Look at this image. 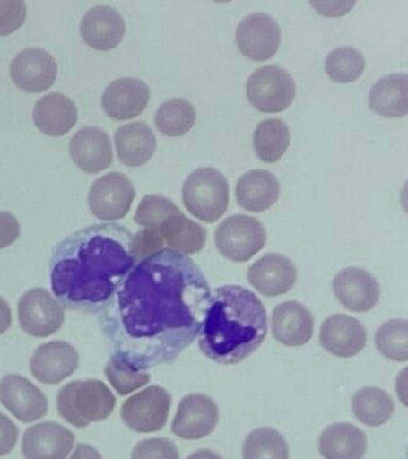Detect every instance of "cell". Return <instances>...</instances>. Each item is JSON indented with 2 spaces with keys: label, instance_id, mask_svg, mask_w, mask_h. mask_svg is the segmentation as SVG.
Returning <instances> with one entry per match:
<instances>
[{
  "label": "cell",
  "instance_id": "20",
  "mask_svg": "<svg viewBox=\"0 0 408 459\" xmlns=\"http://www.w3.org/2000/svg\"><path fill=\"white\" fill-rule=\"evenodd\" d=\"M74 434L56 422H41L23 434L22 451L26 459H66L73 451Z\"/></svg>",
  "mask_w": 408,
  "mask_h": 459
},
{
  "label": "cell",
  "instance_id": "42",
  "mask_svg": "<svg viewBox=\"0 0 408 459\" xmlns=\"http://www.w3.org/2000/svg\"><path fill=\"white\" fill-rule=\"evenodd\" d=\"M21 226L13 214L0 212V249L12 246L19 238Z\"/></svg>",
  "mask_w": 408,
  "mask_h": 459
},
{
  "label": "cell",
  "instance_id": "4",
  "mask_svg": "<svg viewBox=\"0 0 408 459\" xmlns=\"http://www.w3.org/2000/svg\"><path fill=\"white\" fill-rule=\"evenodd\" d=\"M116 404L112 391L98 379L74 380L64 386L56 397L58 414L77 429L109 418Z\"/></svg>",
  "mask_w": 408,
  "mask_h": 459
},
{
  "label": "cell",
  "instance_id": "33",
  "mask_svg": "<svg viewBox=\"0 0 408 459\" xmlns=\"http://www.w3.org/2000/svg\"><path fill=\"white\" fill-rule=\"evenodd\" d=\"M243 459H289V446L284 437L272 427H260L247 436Z\"/></svg>",
  "mask_w": 408,
  "mask_h": 459
},
{
  "label": "cell",
  "instance_id": "39",
  "mask_svg": "<svg viewBox=\"0 0 408 459\" xmlns=\"http://www.w3.org/2000/svg\"><path fill=\"white\" fill-rule=\"evenodd\" d=\"M27 5L22 0H0V36H8L22 27Z\"/></svg>",
  "mask_w": 408,
  "mask_h": 459
},
{
  "label": "cell",
  "instance_id": "21",
  "mask_svg": "<svg viewBox=\"0 0 408 459\" xmlns=\"http://www.w3.org/2000/svg\"><path fill=\"white\" fill-rule=\"evenodd\" d=\"M126 24L119 11L109 5L92 7L81 22L82 39L91 48L107 52L123 41Z\"/></svg>",
  "mask_w": 408,
  "mask_h": 459
},
{
  "label": "cell",
  "instance_id": "38",
  "mask_svg": "<svg viewBox=\"0 0 408 459\" xmlns=\"http://www.w3.org/2000/svg\"><path fill=\"white\" fill-rule=\"evenodd\" d=\"M131 459H180V455L173 441L167 437H152L135 445Z\"/></svg>",
  "mask_w": 408,
  "mask_h": 459
},
{
  "label": "cell",
  "instance_id": "28",
  "mask_svg": "<svg viewBox=\"0 0 408 459\" xmlns=\"http://www.w3.org/2000/svg\"><path fill=\"white\" fill-rule=\"evenodd\" d=\"M369 107L383 117H403L408 111L407 74L386 75L372 86Z\"/></svg>",
  "mask_w": 408,
  "mask_h": 459
},
{
  "label": "cell",
  "instance_id": "32",
  "mask_svg": "<svg viewBox=\"0 0 408 459\" xmlns=\"http://www.w3.org/2000/svg\"><path fill=\"white\" fill-rule=\"evenodd\" d=\"M196 110L187 100L171 99L159 108L155 115L157 129L166 136H182L195 124Z\"/></svg>",
  "mask_w": 408,
  "mask_h": 459
},
{
  "label": "cell",
  "instance_id": "1",
  "mask_svg": "<svg viewBox=\"0 0 408 459\" xmlns=\"http://www.w3.org/2000/svg\"><path fill=\"white\" fill-rule=\"evenodd\" d=\"M211 298L198 265L162 249L132 268L100 325L117 357L139 371L173 361L195 340Z\"/></svg>",
  "mask_w": 408,
  "mask_h": 459
},
{
  "label": "cell",
  "instance_id": "18",
  "mask_svg": "<svg viewBox=\"0 0 408 459\" xmlns=\"http://www.w3.org/2000/svg\"><path fill=\"white\" fill-rule=\"evenodd\" d=\"M297 280L296 265L281 254H266L250 265L248 281L265 297L288 293Z\"/></svg>",
  "mask_w": 408,
  "mask_h": 459
},
{
  "label": "cell",
  "instance_id": "24",
  "mask_svg": "<svg viewBox=\"0 0 408 459\" xmlns=\"http://www.w3.org/2000/svg\"><path fill=\"white\" fill-rule=\"evenodd\" d=\"M235 194L239 207L253 213H261L277 203L281 195V183L270 171L256 169L239 178Z\"/></svg>",
  "mask_w": 408,
  "mask_h": 459
},
{
  "label": "cell",
  "instance_id": "9",
  "mask_svg": "<svg viewBox=\"0 0 408 459\" xmlns=\"http://www.w3.org/2000/svg\"><path fill=\"white\" fill-rule=\"evenodd\" d=\"M135 197L130 178L120 172H110L92 183L88 203L96 218L114 221L126 217Z\"/></svg>",
  "mask_w": 408,
  "mask_h": 459
},
{
  "label": "cell",
  "instance_id": "17",
  "mask_svg": "<svg viewBox=\"0 0 408 459\" xmlns=\"http://www.w3.org/2000/svg\"><path fill=\"white\" fill-rule=\"evenodd\" d=\"M80 364V354L65 341H52L39 347L30 360L31 375L44 384H59L69 378Z\"/></svg>",
  "mask_w": 408,
  "mask_h": 459
},
{
  "label": "cell",
  "instance_id": "23",
  "mask_svg": "<svg viewBox=\"0 0 408 459\" xmlns=\"http://www.w3.org/2000/svg\"><path fill=\"white\" fill-rule=\"evenodd\" d=\"M271 326L279 343L286 347H300L313 337L314 317L303 304L288 300L272 312Z\"/></svg>",
  "mask_w": 408,
  "mask_h": 459
},
{
  "label": "cell",
  "instance_id": "13",
  "mask_svg": "<svg viewBox=\"0 0 408 459\" xmlns=\"http://www.w3.org/2000/svg\"><path fill=\"white\" fill-rule=\"evenodd\" d=\"M0 402L24 423L38 421L48 411L46 394L19 375H6L0 380Z\"/></svg>",
  "mask_w": 408,
  "mask_h": 459
},
{
  "label": "cell",
  "instance_id": "27",
  "mask_svg": "<svg viewBox=\"0 0 408 459\" xmlns=\"http://www.w3.org/2000/svg\"><path fill=\"white\" fill-rule=\"evenodd\" d=\"M368 439L352 423H334L322 432L318 451L325 459H363Z\"/></svg>",
  "mask_w": 408,
  "mask_h": 459
},
{
  "label": "cell",
  "instance_id": "29",
  "mask_svg": "<svg viewBox=\"0 0 408 459\" xmlns=\"http://www.w3.org/2000/svg\"><path fill=\"white\" fill-rule=\"evenodd\" d=\"M164 242L170 250L182 255H195L205 247L207 232L198 222L185 214L171 215L159 228Z\"/></svg>",
  "mask_w": 408,
  "mask_h": 459
},
{
  "label": "cell",
  "instance_id": "16",
  "mask_svg": "<svg viewBox=\"0 0 408 459\" xmlns=\"http://www.w3.org/2000/svg\"><path fill=\"white\" fill-rule=\"evenodd\" d=\"M336 299L347 310L368 312L378 303L379 283L365 269L352 267L339 272L333 283Z\"/></svg>",
  "mask_w": 408,
  "mask_h": 459
},
{
  "label": "cell",
  "instance_id": "25",
  "mask_svg": "<svg viewBox=\"0 0 408 459\" xmlns=\"http://www.w3.org/2000/svg\"><path fill=\"white\" fill-rule=\"evenodd\" d=\"M33 120L39 131L46 135H65L77 124L76 104L64 93H49L35 104Z\"/></svg>",
  "mask_w": 408,
  "mask_h": 459
},
{
  "label": "cell",
  "instance_id": "45",
  "mask_svg": "<svg viewBox=\"0 0 408 459\" xmlns=\"http://www.w3.org/2000/svg\"><path fill=\"white\" fill-rule=\"evenodd\" d=\"M187 459H223L216 452L211 450H199L189 455Z\"/></svg>",
  "mask_w": 408,
  "mask_h": 459
},
{
  "label": "cell",
  "instance_id": "19",
  "mask_svg": "<svg viewBox=\"0 0 408 459\" xmlns=\"http://www.w3.org/2000/svg\"><path fill=\"white\" fill-rule=\"evenodd\" d=\"M150 100L149 86L137 78H120L110 82L102 96V108L110 118L127 121L139 117Z\"/></svg>",
  "mask_w": 408,
  "mask_h": 459
},
{
  "label": "cell",
  "instance_id": "37",
  "mask_svg": "<svg viewBox=\"0 0 408 459\" xmlns=\"http://www.w3.org/2000/svg\"><path fill=\"white\" fill-rule=\"evenodd\" d=\"M173 201L162 195H146L135 214V221L146 229L159 230L161 224L171 215L180 213Z\"/></svg>",
  "mask_w": 408,
  "mask_h": 459
},
{
  "label": "cell",
  "instance_id": "2",
  "mask_svg": "<svg viewBox=\"0 0 408 459\" xmlns=\"http://www.w3.org/2000/svg\"><path fill=\"white\" fill-rule=\"evenodd\" d=\"M132 235L117 225L74 233L52 261V290L70 310L102 311L134 268Z\"/></svg>",
  "mask_w": 408,
  "mask_h": 459
},
{
  "label": "cell",
  "instance_id": "14",
  "mask_svg": "<svg viewBox=\"0 0 408 459\" xmlns=\"http://www.w3.org/2000/svg\"><path fill=\"white\" fill-rule=\"evenodd\" d=\"M58 65L51 54L40 48L21 52L10 65V77L20 89L30 93L48 91L56 82Z\"/></svg>",
  "mask_w": 408,
  "mask_h": 459
},
{
  "label": "cell",
  "instance_id": "40",
  "mask_svg": "<svg viewBox=\"0 0 408 459\" xmlns=\"http://www.w3.org/2000/svg\"><path fill=\"white\" fill-rule=\"evenodd\" d=\"M164 240L159 230L143 229L132 236L131 253L135 260H144L163 249Z\"/></svg>",
  "mask_w": 408,
  "mask_h": 459
},
{
  "label": "cell",
  "instance_id": "43",
  "mask_svg": "<svg viewBox=\"0 0 408 459\" xmlns=\"http://www.w3.org/2000/svg\"><path fill=\"white\" fill-rule=\"evenodd\" d=\"M13 325L12 308L4 298L0 297V335L10 329Z\"/></svg>",
  "mask_w": 408,
  "mask_h": 459
},
{
  "label": "cell",
  "instance_id": "5",
  "mask_svg": "<svg viewBox=\"0 0 408 459\" xmlns=\"http://www.w3.org/2000/svg\"><path fill=\"white\" fill-rule=\"evenodd\" d=\"M182 203L193 217L213 224L223 217L229 207L227 178L217 169H196L182 186Z\"/></svg>",
  "mask_w": 408,
  "mask_h": 459
},
{
  "label": "cell",
  "instance_id": "31",
  "mask_svg": "<svg viewBox=\"0 0 408 459\" xmlns=\"http://www.w3.org/2000/svg\"><path fill=\"white\" fill-rule=\"evenodd\" d=\"M291 142L288 125L279 118L261 121L253 134V147L264 163H277L284 156Z\"/></svg>",
  "mask_w": 408,
  "mask_h": 459
},
{
  "label": "cell",
  "instance_id": "10",
  "mask_svg": "<svg viewBox=\"0 0 408 459\" xmlns=\"http://www.w3.org/2000/svg\"><path fill=\"white\" fill-rule=\"evenodd\" d=\"M65 312L63 305L48 290L34 289L24 293L19 301L21 328L28 335L48 337L62 328Z\"/></svg>",
  "mask_w": 408,
  "mask_h": 459
},
{
  "label": "cell",
  "instance_id": "22",
  "mask_svg": "<svg viewBox=\"0 0 408 459\" xmlns=\"http://www.w3.org/2000/svg\"><path fill=\"white\" fill-rule=\"evenodd\" d=\"M69 150L74 163L88 174L106 170L113 161L112 143L109 134L94 126L78 131L71 139Z\"/></svg>",
  "mask_w": 408,
  "mask_h": 459
},
{
  "label": "cell",
  "instance_id": "41",
  "mask_svg": "<svg viewBox=\"0 0 408 459\" xmlns=\"http://www.w3.org/2000/svg\"><path fill=\"white\" fill-rule=\"evenodd\" d=\"M19 440V429L12 419L0 412V455L10 454Z\"/></svg>",
  "mask_w": 408,
  "mask_h": 459
},
{
  "label": "cell",
  "instance_id": "44",
  "mask_svg": "<svg viewBox=\"0 0 408 459\" xmlns=\"http://www.w3.org/2000/svg\"><path fill=\"white\" fill-rule=\"evenodd\" d=\"M70 459H102V455L91 445L78 444Z\"/></svg>",
  "mask_w": 408,
  "mask_h": 459
},
{
  "label": "cell",
  "instance_id": "26",
  "mask_svg": "<svg viewBox=\"0 0 408 459\" xmlns=\"http://www.w3.org/2000/svg\"><path fill=\"white\" fill-rule=\"evenodd\" d=\"M117 157L127 167H142L152 160L157 143L152 129L145 122L121 126L114 136Z\"/></svg>",
  "mask_w": 408,
  "mask_h": 459
},
{
  "label": "cell",
  "instance_id": "36",
  "mask_svg": "<svg viewBox=\"0 0 408 459\" xmlns=\"http://www.w3.org/2000/svg\"><path fill=\"white\" fill-rule=\"evenodd\" d=\"M105 373L109 383L120 396H126V394L141 389L150 380L148 372L139 371L117 355H113L107 362Z\"/></svg>",
  "mask_w": 408,
  "mask_h": 459
},
{
  "label": "cell",
  "instance_id": "30",
  "mask_svg": "<svg viewBox=\"0 0 408 459\" xmlns=\"http://www.w3.org/2000/svg\"><path fill=\"white\" fill-rule=\"evenodd\" d=\"M394 409L393 397L378 387H363L352 398L353 414L365 426L385 425L392 419Z\"/></svg>",
  "mask_w": 408,
  "mask_h": 459
},
{
  "label": "cell",
  "instance_id": "12",
  "mask_svg": "<svg viewBox=\"0 0 408 459\" xmlns=\"http://www.w3.org/2000/svg\"><path fill=\"white\" fill-rule=\"evenodd\" d=\"M218 420L220 411L213 398L202 394H188L178 404L171 432L182 439H203L213 432Z\"/></svg>",
  "mask_w": 408,
  "mask_h": 459
},
{
  "label": "cell",
  "instance_id": "35",
  "mask_svg": "<svg viewBox=\"0 0 408 459\" xmlns=\"http://www.w3.org/2000/svg\"><path fill=\"white\" fill-rule=\"evenodd\" d=\"M365 68L363 53L352 47H339L328 54L325 70L336 82H353L360 78Z\"/></svg>",
  "mask_w": 408,
  "mask_h": 459
},
{
  "label": "cell",
  "instance_id": "3",
  "mask_svg": "<svg viewBox=\"0 0 408 459\" xmlns=\"http://www.w3.org/2000/svg\"><path fill=\"white\" fill-rule=\"evenodd\" d=\"M267 335L263 301L245 287L221 286L210 298L199 347L211 360L235 365L259 350Z\"/></svg>",
  "mask_w": 408,
  "mask_h": 459
},
{
  "label": "cell",
  "instance_id": "8",
  "mask_svg": "<svg viewBox=\"0 0 408 459\" xmlns=\"http://www.w3.org/2000/svg\"><path fill=\"white\" fill-rule=\"evenodd\" d=\"M170 408V394L162 386L152 385L124 402L121 419L135 432H157L166 426Z\"/></svg>",
  "mask_w": 408,
  "mask_h": 459
},
{
  "label": "cell",
  "instance_id": "6",
  "mask_svg": "<svg viewBox=\"0 0 408 459\" xmlns=\"http://www.w3.org/2000/svg\"><path fill=\"white\" fill-rule=\"evenodd\" d=\"M267 233L259 219L245 214L231 215L214 231V244L225 258L232 262L249 261L266 244Z\"/></svg>",
  "mask_w": 408,
  "mask_h": 459
},
{
  "label": "cell",
  "instance_id": "15",
  "mask_svg": "<svg viewBox=\"0 0 408 459\" xmlns=\"http://www.w3.org/2000/svg\"><path fill=\"white\" fill-rule=\"evenodd\" d=\"M368 333L358 319L336 314L322 323L318 342L329 354L351 358L364 350Z\"/></svg>",
  "mask_w": 408,
  "mask_h": 459
},
{
  "label": "cell",
  "instance_id": "11",
  "mask_svg": "<svg viewBox=\"0 0 408 459\" xmlns=\"http://www.w3.org/2000/svg\"><path fill=\"white\" fill-rule=\"evenodd\" d=\"M239 52L253 61H266L277 54L282 31L274 18L256 13L243 18L236 30Z\"/></svg>",
  "mask_w": 408,
  "mask_h": 459
},
{
  "label": "cell",
  "instance_id": "34",
  "mask_svg": "<svg viewBox=\"0 0 408 459\" xmlns=\"http://www.w3.org/2000/svg\"><path fill=\"white\" fill-rule=\"evenodd\" d=\"M376 348L389 360H408V322L406 319H390L379 326L375 335Z\"/></svg>",
  "mask_w": 408,
  "mask_h": 459
},
{
  "label": "cell",
  "instance_id": "7",
  "mask_svg": "<svg viewBox=\"0 0 408 459\" xmlns=\"http://www.w3.org/2000/svg\"><path fill=\"white\" fill-rule=\"evenodd\" d=\"M295 96L292 75L277 65L257 68L247 82V97L261 113H282L291 106Z\"/></svg>",
  "mask_w": 408,
  "mask_h": 459
}]
</instances>
